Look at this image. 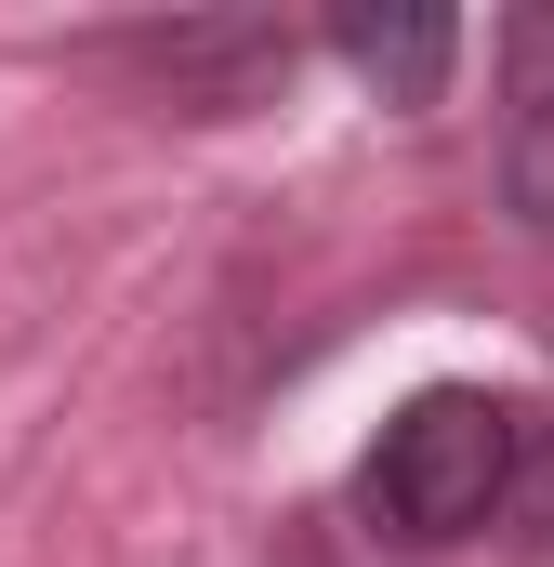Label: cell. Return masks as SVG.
<instances>
[{
	"label": "cell",
	"instance_id": "cell-3",
	"mask_svg": "<svg viewBox=\"0 0 554 567\" xmlns=\"http://www.w3.org/2000/svg\"><path fill=\"white\" fill-rule=\"evenodd\" d=\"M330 53H343L383 106H435L449 66H462V27H449V13H330Z\"/></svg>",
	"mask_w": 554,
	"mask_h": 567
},
{
	"label": "cell",
	"instance_id": "cell-1",
	"mask_svg": "<svg viewBox=\"0 0 554 567\" xmlns=\"http://www.w3.org/2000/svg\"><path fill=\"white\" fill-rule=\"evenodd\" d=\"M529 423H542V410H515V396H489V383L410 396L397 423L370 435V462H357V515H370L383 542H410V555L502 528V515H515V475H529Z\"/></svg>",
	"mask_w": 554,
	"mask_h": 567
},
{
	"label": "cell",
	"instance_id": "cell-5",
	"mask_svg": "<svg viewBox=\"0 0 554 567\" xmlns=\"http://www.w3.org/2000/svg\"><path fill=\"white\" fill-rule=\"evenodd\" d=\"M502 528H515V555L554 567V423H529V475H515V515Z\"/></svg>",
	"mask_w": 554,
	"mask_h": 567
},
{
	"label": "cell",
	"instance_id": "cell-4",
	"mask_svg": "<svg viewBox=\"0 0 554 567\" xmlns=\"http://www.w3.org/2000/svg\"><path fill=\"white\" fill-rule=\"evenodd\" d=\"M502 212H515L529 238H554V93H529L515 133H502Z\"/></svg>",
	"mask_w": 554,
	"mask_h": 567
},
{
	"label": "cell",
	"instance_id": "cell-2",
	"mask_svg": "<svg viewBox=\"0 0 554 567\" xmlns=\"http://www.w3.org/2000/svg\"><path fill=\"white\" fill-rule=\"evenodd\" d=\"M145 66H158V93L185 106V120H225V106H252L265 80H290V27H265V13H225V27H158V40H133Z\"/></svg>",
	"mask_w": 554,
	"mask_h": 567
}]
</instances>
